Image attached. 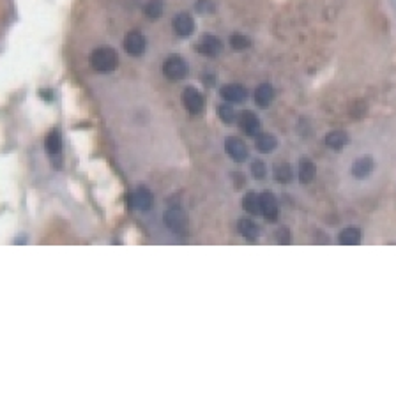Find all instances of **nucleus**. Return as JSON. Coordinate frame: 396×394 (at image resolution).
<instances>
[{"label":"nucleus","instance_id":"1","mask_svg":"<svg viewBox=\"0 0 396 394\" xmlns=\"http://www.w3.org/2000/svg\"><path fill=\"white\" fill-rule=\"evenodd\" d=\"M118 64V55L110 46H99L91 53V67L96 73L110 74L115 71Z\"/></svg>","mask_w":396,"mask_h":394},{"label":"nucleus","instance_id":"2","mask_svg":"<svg viewBox=\"0 0 396 394\" xmlns=\"http://www.w3.org/2000/svg\"><path fill=\"white\" fill-rule=\"evenodd\" d=\"M163 74L172 81H181L188 76V64L179 55H170L163 64Z\"/></svg>","mask_w":396,"mask_h":394},{"label":"nucleus","instance_id":"3","mask_svg":"<svg viewBox=\"0 0 396 394\" xmlns=\"http://www.w3.org/2000/svg\"><path fill=\"white\" fill-rule=\"evenodd\" d=\"M126 203L135 210L149 212V210L154 207V195L147 188H140L126 198Z\"/></svg>","mask_w":396,"mask_h":394},{"label":"nucleus","instance_id":"4","mask_svg":"<svg viewBox=\"0 0 396 394\" xmlns=\"http://www.w3.org/2000/svg\"><path fill=\"white\" fill-rule=\"evenodd\" d=\"M165 225L168 227V230H172L174 234L177 235H182L186 232V227H188V217L186 214L182 212L181 209H170L165 212V217H163Z\"/></svg>","mask_w":396,"mask_h":394},{"label":"nucleus","instance_id":"5","mask_svg":"<svg viewBox=\"0 0 396 394\" xmlns=\"http://www.w3.org/2000/svg\"><path fill=\"white\" fill-rule=\"evenodd\" d=\"M182 105H184V108L188 110L189 113L198 115V113L204 112V106H205L204 94H202L200 91H196V89L188 87L184 92H182Z\"/></svg>","mask_w":396,"mask_h":394},{"label":"nucleus","instance_id":"6","mask_svg":"<svg viewBox=\"0 0 396 394\" xmlns=\"http://www.w3.org/2000/svg\"><path fill=\"white\" fill-rule=\"evenodd\" d=\"M225 150L235 163H243V161H246L248 156H250L246 143H244L241 138H237V136H228V138L225 140Z\"/></svg>","mask_w":396,"mask_h":394},{"label":"nucleus","instance_id":"7","mask_svg":"<svg viewBox=\"0 0 396 394\" xmlns=\"http://www.w3.org/2000/svg\"><path fill=\"white\" fill-rule=\"evenodd\" d=\"M195 50L207 57H218L223 52V42L219 37L211 34H205L204 37L198 41V45H195Z\"/></svg>","mask_w":396,"mask_h":394},{"label":"nucleus","instance_id":"8","mask_svg":"<svg viewBox=\"0 0 396 394\" xmlns=\"http://www.w3.org/2000/svg\"><path fill=\"white\" fill-rule=\"evenodd\" d=\"M172 28L179 37H189L195 32V20L189 13H179L172 21Z\"/></svg>","mask_w":396,"mask_h":394},{"label":"nucleus","instance_id":"9","mask_svg":"<svg viewBox=\"0 0 396 394\" xmlns=\"http://www.w3.org/2000/svg\"><path fill=\"white\" fill-rule=\"evenodd\" d=\"M260 212L264 214V217L267 221H276L278 220V202H276L274 195L271 191H264L260 195Z\"/></svg>","mask_w":396,"mask_h":394},{"label":"nucleus","instance_id":"10","mask_svg":"<svg viewBox=\"0 0 396 394\" xmlns=\"http://www.w3.org/2000/svg\"><path fill=\"white\" fill-rule=\"evenodd\" d=\"M145 37L143 34L140 32L133 30V32H128L124 37V50L129 53V55H142L145 52Z\"/></svg>","mask_w":396,"mask_h":394},{"label":"nucleus","instance_id":"11","mask_svg":"<svg viewBox=\"0 0 396 394\" xmlns=\"http://www.w3.org/2000/svg\"><path fill=\"white\" fill-rule=\"evenodd\" d=\"M239 126H241V129L246 133L248 136H257L258 133H260V129H262L260 119H258V117L255 115L253 112H250V110H246V112L241 113V117H239Z\"/></svg>","mask_w":396,"mask_h":394},{"label":"nucleus","instance_id":"12","mask_svg":"<svg viewBox=\"0 0 396 394\" xmlns=\"http://www.w3.org/2000/svg\"><path fill=\"white\" fill-rule=\"evenodd\" d=\"M373 166H375V163H373L372 157L363 156L359 159H355L354 164H352V175L355 179H359V181H365V179H368L372 175Z\"/></svg>","mask_w":396,"mask_h":394},{"label":"nucleus","instance_id":"13","mask_svg":"<svg viewBox=\"0 0 396 394\" xmlns=\"http://www.w3.org/2000/svg\"><path fill=\"white\" fill-rule=\"evenodd\" d=\"M219 94H221V98L228 103H243L244 99L248 98V91L243 87V85H237V83L225 85Z\"/></svg>","mask_w":396,"mask_h":394},{"label":"nucleus","instance_id":"14","mask_svg":"<svg viewBox=\"0 0 396 394\" xmlns=\"http://www.w3.org/2000/svg\"><path fill=\"white\" fill-rule=\"evenodd\" d=\"M315 175H316L315 163H313L311 159H308V157H302V159L299 161V166H297L299 181H301L302 184H309V182L315 179Z\"/></svg>","mask_w":396,"mask_h":394},{"label":"nucleus","instance_id":"15","mask_svg":"<svg viewBox=\"0 0 396 394\" xmlns=\"http://www.w3.org/2000/svg\"><path fill=\"white\" fill-rule=\"evenodd\" d=\"M253 98H255V103H257L260 108H267V106L272 103V99H274V89H272L269 83H262L255 89Z\"/></svg>","mask_w":396,"mask_h":394},{"label":"nucleus","instance_id":"16","mask_svg":"<svg viewBox=\"0 0 396 394\" xmlns=\"http://www.w3.org/2000/svg\"><path fill=\"white\" fill-rule=\"evenodd\" d=\"M45 150L50 156H59L62 150V136L57 129H52L45 138Z\"/></svg>","mask_w":396,"mask_h":394},{"label":"nucleus","instance_id":"17","mask_svg":"<svg viewBox=\"0 0 396 394\" xmlns=\"http://www.w3.org/2000/svg\"><path fill=\"white\" fill-rule=\"evenodd\" d=\"M324 143L333 150H341L348 143V135L345 131H331L329 135H326Z\"/></svg>","mask_w":396,"mask_h":394},{"label":"nucleus","instance_id":"18","mask_svg":"<svg viewBox=\"0 0 396 394\" xmlns=\"http://www.w3.org/2000/svg\"><path fill=\"white\" fill-rule=\"evenodd\" d=\"M255 145H257V149L260 150L262 154H269V152H272V150L276 149V145H278V140H276V136L269 135V133H258Z\"/></svg>","mask_w":396,"mask_h":394},{"label":"nucleus","instance_id":"19","mask_svg":"<svg viewBox=\"0 0 396 394\" xmlns=\"http://www.w3.org/2000/svg\"><path fill=\"white\" fill-rule=\"evenodd\" d=\"M338 239H340V242H341V244H345V246L359 244V242H361V230H359V228H355V227H347V228H343V230L340 232Z\"/></svg>","mask_w":396,"mask_h":394},{"label":"nucleus","instance_id":"20","mask_svg":"<svg viewBox=\"0 0 396 394\" xmlns=\"http://www.w3.org/2000/svg\"><path fill=\"white\" fill-rule=\"evenodd\" d=\"M239 234L243 235V237H246L248 241H257L258 239V227L253 223L251 220H239Z\"/></svg>","mask_w":396,"mask_h":394},{"label":"nucleus","instance_id":"21","mask_svg":"<svg viewBox=\"0 0 396 394\" xmlns=\"http://www.w3.org/2000/svg\"><path fill=\"white\" fill-rule=\"evenodd\" d=\"M243 209L248 214H260V195L250 191L243 198Z\"/></svg>","mask_w":396,"mask_h":394},{"label":"nucleus","instance_id":"22","mask_svg":"<svg viewBox=\"0 0 396 394\" xmlns=\"http://www.w3.org/2000/svg\"><path fill=\"white\" fill-rule=\"evenodd\" d=\"M292 168L289 163H278L274 166V179L282 184H289L292 181Z\"/></svg>","mask_w":396,"mask_h":394},{"label":"nucleus","instance_id":"23","mask_svg":"<svg viewBox=\"0 0 396 394\" xmlns=\"http://www.w3.org/2000/svg\"><path fill=\"white\" fill-rule=\"evenodd\" d=\"M163 9H165V4L163 0H149V2L145 4V16L149 18V20H157V18H161V14H163Z\"/></svg>","mask_w":396,"mask_h":394},{"label":"nucleus","instance_id":"24","mask_svg":"<svg viewBox=\"0 0 396 394\" xmlns=\"http://www.w3.org/2000/svg\"><path fill=\"white\" fill-rule=\"evenodd\" d=\"M228 42H230V46H232V50H235V52H243V50L250 48V45H251L250 39L243 34H232Z\"/></svg>","mask_w":396,"mask_h":394},{"label":"nucleus","instance_id":"25","mask_svg":"<svg viewBox=\"0 0 396 394\" xmlns=\"http://www.w3.org/2000/svg\"><path fill=\"white\" fill-rule=\"evenodd\" d=\"M218 117L221 119V122L225 124H232L235 120V110L232 108L230 105H219L218 106Z\"/></svg>","mask_w":396,"mask_h":394},{"label":"nucleus","instance_id":"26","mask_svg":"<svg viewBox=\"0 0 396 394\" xmlns=\"http://www.w3.org/2000/svg\"><path fill=\"white\" fill-rule=\"evenodd\" d=\"M251 175H253L255 179H264L265 175H267V166H265V163L264 161H258V159H255L253 163H251Z\"/></svg>","mask_w":396,"mask_h":394},{"label":"nucleus","instance_id":"27","mask_svg":"<svg viewBox=\"0 0 396 394\" xmlns=\"http://www.w3.org/2000/svg\"><path fill=\"white\" fill-rule=\"evenodd\" d=\"M276 241H278L280 244H289V242H290L289 228H280V230L276 232Z\"/></svg>","mask_w":396,"mask_h":394},{"label":"nucleus","instance_id":"28","mask_svg":"<svg viewBox=\"0 0 396 394\" xmlns=\"http://www.w3.org/2000/svg\"><path fill=\"white\" fill-rule=\"evenodd\" d=\"M39 96H41V98H46V101H52V99H53V92L52 91H39Z\"/></svg>","mask_w":396,"mask_h":394}]
</instances>
